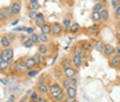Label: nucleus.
I'll use <instances>...</instances> for the list:
<instances>
[{"mask_svg":"<svg viewBox=\"0 0 120 102\" xmlns=\"http://www.w3.org/2000/svg\"><path fill=\"white\" fill-rule=\"evenodd\" d=\"M60 92H62L60 84H57V83H51V84L48 86V94H50L51 97H55V95H58Z\"/></svg>","mask_w":120,"mask_h":102,"instance_id":"1","label":"nucleus"},{"mask_svg":"<svg viewBox=\"0 0 120 102\" xmlns=\"http://www.w3.org/2000/svg\"><path fill=\"white\" fill-rule=\"evenodd\" d=\"M62 32H64L62 23H60V22H54L52 25H51V33L54 34V36H60Z\"/></svg>","mask_w":120,"mask_h":102,"instance_id":"2","label":"nucleus"},{"mask_svg":"<svg viewBox=\"0 0 120 102\" xmlns=\"http://www.w3.org/2000/svg\"><path fill=\"white\" fill-rule=\"evenodd\" d=\"M0 55L3 58V61H8V62H10L12 59V57H14V51H12L11 48H4Z\"/></svg>","mask_w":120,"mask_h":102,"instance_id":"3","label":"nucleus"},{"mask_svg":"<svg viewBox=\"0 0 120 102\" xmlns=\"http://www.w3.org/2000/svg\"><path fill=\"white\" fill-rule=\"evenodd\" d=\"M76 68H73V66H69V68L64 69V76H65V79H73V77H76Z\"/></svg>","mask_w":120,"mask_h":102,"instance_id":"4","label":"nucleus"},{"mask_svg":"<svg viewBox=\"0 0 120 102\" xmlns=\"http://www.w3.org/2000/svg\"><path fill=\"white\" fill-rule=\"evenodd\" d=\"M64 87H65V90L66 88H72V87H77V79L76 77H73V79H65L64 80Z\"/></svg>","mask_w":120,"mask_h":102,"instance_id":"5","label":"nucleus"},{"mask_svg":"<svg viewBox=\"0 0 120 102\" xmlns=\"http://www.w3.org/2000/svg\"><path fill=\"white\" fill-rule=\"evenodd\" d=\"M72 64L76 66V68H80V66H83V65H84V58L80 57V55H75V54H73Z\"/></svg>","mask_w":120,"mask_h":102,"instance_id":"6","label":"nucleus"},{"mask_svg":"<svg viewBox=\"0 0 120 102\" xmlns=\"http://www.w3.org/2000/svg\"><path fill=\"white\" fill-rule=\"evenodd\" d=\"M104 48H105V43L102 40H95L93 43V50H97V51H101L104 53Z\"/></svg>","mask_w":120,"mask_h":102,"instance_id":"7","label":"nucleus"},{"mask_svg":"<svg viewBox=\"0 0 120 102\" xmlns=\"http://www.w3.org/2000/svg\"><path fill=\"white\" fill-rule=\"evenodd\" d=\"M25 65H26V69L28 70H30V69H35V66H36V61H35V58L30 57V58H26L25 59Z\"/></svg>","mask_w":120,"mask_h":102,"instance_id":"8","label":"nucleus"},{"mask_svg":"<svg viewBox=\"0 0 120 102\" xmlns=\"http://www.w3.org/2000/svg\"><path fill=\"white\" fill-rule=\"evenodd\" d=\"M65 95H66V98H73V99H76V95H77V88H66L65 90Z\"/></svg>","mask_w":120,"mask_h":102,"instance_id":"9","label":"nucleus"},{"mask_svg":"<svg viewBox=\"0 0 120 102\" xmlns=\"http://www.w3.org/2000/svg\"><path fill=\"white\" fill-rule=\"evenodd\" d=\"M104 54L106 57H113L115 55V47H112L110 44H105V48H104Z\"/></svg>","mask_w":120,"mask_h":102,"instance_id":"10","label":"nucleus"},{"mask_svg":"<svg viewBox=\"0 0 120 102\" xmlns=\"http://www.w3.org/2000/svg\"><path fill=\"white\" fill-rule=\"evenodd\" d=\"M109 64H110V66H112V68H119V66H120V57L115 54L113 57L110 58Z\"/></svg>","mask_w":120,"mask_h":102,"instance_id":"11","label":"nucleus"},{"mask_svg":"<svg viewBox=\"0 0 120 102\" xmlns=\"http://www.w3.org/2000/svg\"><path fill=\"white\" fill-rule=\"evenodd\" d=\"M37 92L39 94H48V86L46 83H39L37 84Z\"/></svg>","mask_w":120,"mask_h":102,"instance_id":"12","label":"nucleus"},{"mask_svg":"<svg viewBox=\"0 0 120 102\" xmlns=\"http://www.w3.org/2000/svg\"><path fill=\"white\" fill-rule=\"evenodd\" d=\"M14 69H15V72H21V70H24L26 69V65H25V61H17L15 64H14Z\"/></svg>","mask_w":120,"mask_h":102,"instance_id":"13","label":"nucleus"},{"mask_svg":"<svg viewBox=\"0 0 120 102\" xmlns=\"http://www.w3.org/2000/svg\"><path fill=\"white\" fill-rule=\"evenodd\" d=\"M0 43H1V47H4V48H10L11 39H10L8 36H3V37H0Z\"/></svg>","mask_w":120,"mask_h":102,"instance_id":"14","label":"nucleus"},{"mask_svg":"<svg viewBox=\"0 0 120 102\" xmlns=\"http://www.w3.org/2000/svg\"><path fill=\"white\" fill-rule=\"evenodd\" d=\"M35 22H36V25L39 26V28H43V26L46 25L44 15H43V14H37V17H36V19H35Z\"/></svg>","mask_w":120,"mask_h":102,"instance_id":"15","label":"nucleus"},{"mask_svg":"<svg viewBox=\"0 0 120 102\" xmlns=\"http://www.w3.org/2000/svg\"><path fill=\"white\" fill-rule=\"evenodd\" d=\"M40 8V1H37V0H30L29 1V10L30 11H37Z\"/></svg>","mask_w":120,"mask_h":102,"instance_id":"16","label":"nucleus"},{"mask_svg":"<svg viewBox=\"0 0 120 102\" xmlns=\"http://www.w3.org/2000/svg\"><path fill=\"white\" fill-rule=\"evenodd\" d=\"M73 51H75V55H80V57H86V50H84L82 45H76L75 48H73Z\"/></svg>","mask_w":120,"mask_h":102,"instance_id":"17","label":"nucleus"},{"mask_svg":"<svg viewBox=\"0 0 120 102\" xmlns=\"http://www.w3.org/2000/svg\"><path fill=\"white\" fill-rule=\"evenodd\" d=\"M19 11H21V4L18 1H14L11 4V12L12 14H18Z\"/></svg>","mask_w":120,"mask_h":102,"instance_id":"18","label":"nucleus"},{"mask_svg":"<svg viewBox=\"0 0 120 102\" xmlns=\"http://www.w3.org/2000/svg\"><path fill=\"white\" fill-rule=\"evenodd\" d=\"M39 54L40 55H47L48 54V47L46 44H39Z\"/></svg>","mask_w":120,"mask_h":102,"instance_id":"19","label":"nucleus"},{"mask_svg":"<svg viewBox=\"0 0 120 102\" xmlns=\"http://www.w3.org/2000/svg\"><path fill=\"white\" fill-rule=\"evenodd\" d=\"M71 26H72V21H71V18H65L64 22H62V28H64V30H69Z\"/></svg>","mask_w":120,"mask_h":102,"instance_id":"20","label":"nucleus"},{"mask_svg":"<svg viewBox=\"0 0 120 102\" xmlns=\"http://www.w3.org/2000/svg\"><path fill=\"white\" fill-rule=\"evenodd\" d=\"M104 6H105V3L104 1H98L94 4V8H93V11H97V12H101L104 10Z\"/></svg>","mask_w":120,"mask_h":102,"instance_id":"21","label":"nucleus"},{"mask_svg":"<svg viewBox=\"0 0 120 102\" xmlns=\"http://www.w3.org/2000/svg\"><path fill=\"white\" fill-rule=\"evenodd\" d=\"M87 33L91 34V36L97 34V33H98V26H97V25H91L90 28H87Z\"/></svg>","mask_w":120,"mask_h":102,"instance_id":"22","label":"nucleus"},{"mask_svg":"<svg viewBox=\"0 0 120 102\" xmlns=\"http://www.w3.org/2000/svg\"><path fill=\"white\" fill-rule=\"evenodd\" d=\"M108 19H109V12H108V10L104 8V10L101 11V21H102V22H106Z\"/></svg>","mask_w":120,"mask_h":102,"instance_id":"23","label":"nucleus"},{"mask_svg":"<svg viewBox=\"0 0 120 102\" xmlns=\"http://www.w3.org/2000/svg\"><path fill=\"white\" fill-rule=\"evenodd\" d=\"M91 19H93L94 22H98V21H101V12L93 11V12H91Z\"/></svg>","mask_w":120,"mask_h":102,"instance_id":"24","label":"nucleus"},{"mask_svg":"<svg viewBox=\"0 0 120 102\" xmlns=\"http://www.w3.org/2000/svg\"><path fill=\"white\" fill-rule=\"evenodd\" d=\"M33 58H35L36 64H40V65H43V64H44V58H43V55H40L39 53H37V54H35V55H33Z\"/></svg>","mask_w":120,"mask_h":102,"instance_id":"25","label":"nucleus"},{"mask_svg":"<svg viewBox=\"0 0 120 102\" xmlns=\"http://www.w3.org/2000/svg\"><path fill=\"white\" fill-rule=\"evenodd\" d=\"M79 30H80V25H79V23H72L69 32H71V33H77Z\"/></svg>","mask_w":120,"mask_h":102,"instance_id":"26","label":"nucleus"},{"mask_svg":"<svg viewBox=\"0 0 120 102\" xmlns=\"http://www.w3.org/2000/svg\"><path fill=\"white\" fill-rule=\"evenodd\" d=\"M41 33L43 34H50L51 33V25H47V23H46V25L41 28Z\"/></svg>","mask_w":120,"mask_h":102,"instance_id":"27","label":"nucleus"},{"mask_svg":"<svg viewBox=\"0 0 120 102\" xmlns=\"http://www.w3.org/2000/svg\"><path fill=\"white\" fill-rule=\"evenodd\" d=\"M22 43H24V45L26 47V48H30V47H33V45H35V44H33V42H32L29 37H26V39H25Z\"/></svg>","mask_w":120,"mask_h":102,"instance_id":"28","label":"nucleus"},{"mask_svg":"<svg viewBox=\"0 0 120 102\" xmlns=\"http://www.w3.org/2000/svg\"><path fill=\"white\" fill-rule=\"evenodd\" d=\"M30 101L32 102H37L39 101V92H37V91L30 92Z\"/></svg>","mask_w":120,"mask_h":102,"instance_id":"29","label":"nucleus"},{"mask_svg":"<svg viewBox=\"0 0 120 102\" xmlns=\"http://www.w3.org/2000/svg\"><path fill=\"white\" fill-rule=\"evenodd\" d=\"M71 62H72V61H69V59H66V58H65V59H62V62H61V66H62L64 69L69 68V66H71Z\"/></svg>","mask_w":120,"mask_h":102,"instance_id":"30","label":"nucleus"},{"mask_svg":"<svg viewBox=\"0 0 120 102\" xmlns=\"http://www.w3.org/2000/svg\"><path fill=\"white\" fill-rule=\"evenodd\" d=\"M47 40H48L47 34H43V33L39 34V42H40V44H44V43H46Z\"/></svg>","mask_w":120,"mask_h":102,"instance_id":"31","label":"nucleus"},{"mask_svg":"<svg viewBox=\"0 0 120 102\" xmlns=\"http://www.w3.org/2000/svg\"><path fill=\"white\" fill-rule=\"evenodd\" d=\"M3 10V12H4V15L6 17H10L12 12H11V6H7V7H4V8H1Z\"/></svg>","mask_w":120,"mask_h":102,"instance_id":"32","label":"nucleus"},{"mask_svg":"<svg viewBox=\"0 0 120 102\" xmlns=\"http://www.w3.org/2000/svg\"><path fill=\"white\" fill-rule=\"evenodd\" d=\"M37 73H39V69H30V70H28V76L29 77H35Z\"/></svg>","mask_w":120,"mask_h":102,"instance_id":"33","label":"nucleus"},{"mask_svg":"<svg viewBox=\"0 0 120 102\" xmlns=\"http://www.w3.org/2000/svg\"><path fill=\"white\" fill-rule=\"evenodd\" d=\"M8 65H10L8 61H3V62L0 64V70H6V69L8 68Z\"/></svg>","mask_w":120,"mask_h":102,"instance_id":"34","label":"nucleus"},{"mask_svg":"<svg viewBox=\"0 0 120 102\" xmlns=\"http://www.w3.org/2000/svg\"><path fill=\"white\" fill-rule=\"evenodd\" d=\"M64 97H65V94H64V92H60V94H58V95H55V97H52V98H54V101H64Z\"/></svg>","mask_w":120,"mask_h":102,"instance_id":"35","label":"nucleus"},{"mask_svg":"<svg viewBox=\"0 0 120 102\" xmlns=\"http://www.w3.org/2000/svg\"><path fill=\"white\" fill-rule=\"evenodd\" d=\"M29 39L33 42V44H37V43H40V42H39V34H32Z\"/></svg>","mask_w":120,"mask_h":102,"instance_id":"36","label":"nucleus"},{"mask_svg":"<svg viewBox=\"0 0 120 102\" xmlns=\"http://www.w3.org/2000/svg\"><path fill=\"white\" fill-rule=\"evenodd\" d=\"M110 4H112V7H113V8H117V7L120 6V1H117V0H112V1H110Z\"/></svg>","mask_w":120,"mask_h":102,"instance_id":"37","label":"nucleus"},{"mask_svg":"<svg viewBox=\"0 0 120 102\" xmlns=\"http://www.w3.org/2000/svg\"><path fill=\"white\" fill-rule=\"evenodd\" d=\"M82 47H83L84 50H86V51H87V50H88V48H90V47H91V44H90V43H87V42H83V43H82Z\"/></svg>","mask_w":120,"mask_h":102,"instance_id":"38","label":"nucleus"},{"mask_svg":"<svg viewBox=\"0 0 120 102\" xmlns=\"http://www.w3.org/2000/svg\"><path fill=\"white\" fill-rule=\"evenodd\" d=\"M25 32H28V33L32 36V34H35V28H26V29H25Z\"/></svg>","mask_w":120,"mask_h":102,"instance_id":"39","label":"nucleus"},{"mask_svg":"<svg viewBox=\"0 0 120 102\" xmlns=\"http://www.w3.org/2000/svg\"><path fill=\"white\" fill-rule=\"evenodd\" d=\"M36 17H37L36 11H30L29 12V18H30V19H36Z\"/></svg>","mask_w":120,"mask_h":102,"instance_id":"40","label":"nucleus"},{"mask_svg":"<svg viewBox=\"0 0 120 102\" xmlns=\"http://www.w3.org/2000/svg\"><path fill=\"white\" fill-rule=\"evenodd\" d=\"M115 17L116 18H120V6L117 8H115Z\"/></svg>","mask_w":120,"mask_h":102,"instance_id":"41","label":"nucleus"},{"mask_svg":"<svg viewBox=\"0 0 120 102\" xmlns=\"http://www.w3.org/2000/svg\"><path fill=\"white\" fill-rule=\"evenodd\" d=\"M6 18H7V17L4 15V12H3V10H0V21H4Z\"/></svg>","mask_w":120,"mask_h":102,"instance_id":"42","label":"nucleus"},{"mask_svg":"<svg viewBox=\"0 0 120 102\" xmlns=\"http://www.w3.org/2000/svg\"><path fill=\"white\" fill-rule=\"evenodd\" d=\"M64 102H77V99H73V98H65Z\"/></svg>","mask_w":120,"mask_h":102,"instance_id":"43","label":"nucleus"},{"mask_svg":"<svg viewBox=\"0 0 120 102\" xmlns=\"http://www.w3.org/2000/svg\"><path fill=\"white\" fill-rule=\"evenodd\" d=\"M115 54L120 57V47H119V45H117V47H115Z\"/></svg>","mask_w":120,"mask_h":102,"instance_id":"44","label":"nucleus"},{"mask_svg":"<svg viewBox=\"0 0 120 102\" xmlns=\"http://www.w3.org/2000/svg\"><path fill=\"white\" fill-rule=\"evenodd\" d=\"M25 29H26V28H21V26H19V28H15V30H21V32L25 30Z\"/></svg>","mask_w":120,"mask_h":102,"instance_id":"45","label":"nucleus"},{"mask_svg":"<svg viewBox=\"0 0 120 102\" xmlns=\"http://www.w3.org/2000/svg\"><path fill=\"white\" fill-rule=\"evenodd\" d=\"M37 102H47V101H44L43 98H39V101H37Z\"/></svg>","mask_w":120,"mask_h":102,"instance_id":"46","label":"nucleus"},{"mask_svg":"<svg viewBox=\"0 0 120 102\" xmlns=\"http://www.w3.org/2000/svg\"><path fill=\"white\" fill-rule=\"evenodd\" d=\"M117 39H119V42H120V32L117 33Z\"/></svg>","mask_w":120,"mask_h":102,"instance_id":"47","label":"nucleus"},{"mask_svg":"<svg viewBox=\"0 0 120 102\" xmlns=\"http://www.w3.org/2000/svg\"><path fill=\"white\" fill-rule=\"evenodd\" d=\"M1 62H3V58H1V55H0V64H1Z\"/></svg>","mask_w":120,"mask_h":102,"instance_id":"48","label":"nucleus"},{"mask_svg":"<svg viewBox=\"0 0 120 102\" xmlns=\"http://www.w3.org/2000/svg\"><path fill=\"white\" fill-rule=\"evenodd\" d=\"M117 28H119V32H120V22L117 23Z\"/></svg>","mask_w":120,"mask_h":102,"instance_id":"49","label":"nucleus"},{"mask_svg":"<svg viewBox=\"0 0 120 102\" xmlns=\"http://www.w3.org/2000/svg\"><path fill=\"white\" fill-rule=\"evenodd\" d=\"M19 102H26V99H21V101H19Z\"/></svg>","mask_w":120,"mask_h":102,"instance_id":"50","label":"nucleus"},{"mask_svg":"<svg viewBox=\"0 0 120 102\" xmlns=\"http://www.w3.org/2000/svg\"><path fill=\"white\" fill-rule=\"evenodd\" d=\"M119 47H120V42H119Z\"/></svg>","mask_w":120,"mask_h":102,"instance_id":"51","label":"nucleus"},{"mask_svg":"<svg viewBox=\"0 0 120 102\" xmlns=\"http://www.w3.org/2000/svg\"><path fill=\"white\" fill-rule=\"evenodd\" d=\"M0 47H1V43H0Z\"/></svg>","mask_w":120,"mask_h":102,"instance_id":"52","label":"nucleus"},{"mask_svg":"<svg viewBox=\"0 0 120 102\" xmlns=\"http://www.w3.org/2000/svg\"><path fill=\"white\" fill-rule=\"evenodd\" d=\"M8 102H12V101H8Z\"/></svg>","mask_w":120,"mask_h":102,"instance_id":"53","label":"nucleus"}]
</instances>
